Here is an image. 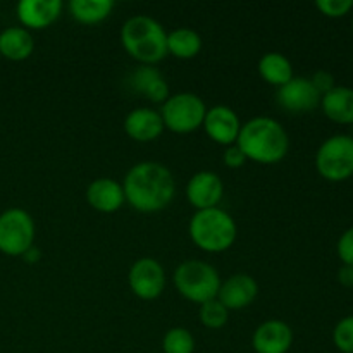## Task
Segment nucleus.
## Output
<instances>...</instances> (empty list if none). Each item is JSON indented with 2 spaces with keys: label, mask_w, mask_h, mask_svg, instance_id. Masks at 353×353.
<instances>
[{
  "label": "nucleus",
  "mask_w": 353,
  "mask_h": 353,
  "mask_svg": "<svg viewBox=\"0 0 353 353\" xmlns=\"http://www.w3.org/2000/svg\"><path fill=\"white\" fill-rule=\"evenodd\" d=\"M124 199L134 210L155 214L171 203L176 193L172 172L161 162L145 161L134 164L123 181Z\"/></svg>",
  "instance_id": "f257e3e1"
},
{
  "label": "nucleus",
  "mask_w": 353,
  "mask_h": 353,
  "mask_svg": "<svg viewBox=\"0 0 353 353\" xmlns=\"http://www.w3.org/2000/svg\"><path fill=\"white\" fill-rule=\"evenodd\" d=\"M236 145L247 161L257 164H278L288 155L290 138L283 124L268 116H259L241 124Z\"/></svg>",
  "instance_id": "f03ea898"
},
{
  "label": "nucleus",
  "mask_w": 353,
  "mask_h": 353,
  "mask_svg": "<svg viewBox=\"0 0 353 353\" xmlns=\"http://www.w3.org/2000/svg\"><path fill=\"white\" fill-rule=\"evenodd\" d=\"M121 43L141 65H155L168 57V33L154 17L133 16L121 28Z\"/></svg>",
  "instance_id": "7ed1b4c3"
},
{
  "label": "nucleus",
  "mask_w": 353,
  "mask_h": 353,
  "mask_svg": "<svg viewBox=\"0 0 353 353\" xmlns=\"http://www.w3.org/2000/svg\"><path fill=\"white\" fill-rule=\"evenodd\" d=\"M188 233L193 245L207 254H223L230 250L238 236V228L226 210H196L190 219Z\"/></svg>",
  "instance_id": "20e7f679"
},
{
  "label": "nucleus",
  "mask_w": 353,
  "mask_h": 353,
  "mask_svg": "<svg viewBox=\"0 0 353 353\" xmlns=\"http://www.w3.org/2000/svg\"><path fill=\"white\" fill-rule=\"evenodd\" d=\"M172 281L183 299L199 305L217 299L221 288V276L217 269L199 259L181 262L172 274Z\"/></svg>",
  "instance_id": "39448f33"
},
{
  "label": "nucleus",
  "mask_w": 353,
  "mask_h": 353,
  "mask_svg": "<svg viewBox=\"0 0 353 353\" xmlns=\"http://www.w3.org/2000/svg\"><path fill=\"white\" fill-rule=\"evenodd\" d=\"M159 112H161L165 130L176 134H188L202 128L207 105L195 93L179 92L169 95Z\"/></svg>",
  "instance_id": "423d86ee"
},
{
  "label": "nucleus",
  "mask_w": 353,
  "mask_h": 353,
  "mask_svg": "<svg viewBox=\"0 0 353 353\" xmlns=\"http://www.w3.org/2000/svg\"><path fill=\"white\" fill-rule=\"evenodd\" d=\"M316 169L331 183L347 181L353 176V138L334 134L323 141L316 154Z\"/></svg>",
  "instance_id": "0eeeda50"
},
{
  "label": "nucleus",
  "mask_w": 353,
  "mask_h": 353,
  "mask_svg": "<svg viewBox=\"0 0 353 353\" xmlns=\"http://www.w3.org/2000/svg\"><path fill=\"white\" fill-rule=\"evenodd\" d=\"M34 241L33 217L23 209L6 210L0 214V252L9 257H23Z\"/></svg>",
  "instance_id": "6e6552de"
},
{
  "label": "nucleus",
  "mask_w": 353,
  "mask_h": 353,
  "mask_svg": "<svg viewBox=\"0 0 353 353\" xmlns=\"http://www.w3.org/2000/svg\"><path fill=\"white\" fill-rule=\"evenodd\" d=\"M128 285L134 296L140 300H155L164 293L165 271L159 261L141 257L134 262L128 272Z\"/></svg>",
  "instance_id": "1a4fd4ad"
},
{
  "label": "nucleus",
  "mask_w": 353,
  "mask_h": 353,
  "mask_svg": "<svg viewBox=\"0 0 353 353\" xmlns=\"http://www.w3.org/2000/svg\"><path fill=\"white\" fill-rule=\"evenodd\" d=\"M276 100H278L279 107L288 112L307 114L321 105V93L314 88L310 78L293 76L286 85L278 88Z\"/></svg>",
  "instance_id": "9d476101"
},
{
  "label": "nucleus",
  "mask_w": 353,
  "mask_h": 353,
  "mask_svg": "<svg viewBox=\"0 0 353 353\" xmlns=\"http://www.w3.org/2000/svg\"><path fill=\"white\" fill-rule=\"evenodd\" d=\"M203 130L207 137L217 145L230 147L238 140L241 130V121L238 114L228 105H214L207 109L205 119H203Z\"/></svg>",
  "instance_id": "9b49d317"
},
{
  "label": "nucleus",
  "mask_w": 353,
  "mask_h": 353,
  "mask_svg": "<svg viewBox=\"0 0 353 353\" xmlns=\"http://www.w3.org/2000/svg\"><path fill=\"white\" fill-rule=\"evenodd\" d=\"M224 196V185L219 174L212 171H200L192 176L186 185V199L195 210L216 209Z\"/></svg>",
  "instance_id": "f8f14e48"
},
{
  "label": "nucleus",
  "mask_w": 353,
  "mask_h": 353,
  "mask_svg": "<svg viewBox=\"0 0 353 353\" xmlns=\"http://www.w3.org/2000/svg\"><path fill=\"white\" fill-rule=\"evenodd\" d=\"M259 295V283L250 274L238 272L230 276L226 281H221L217 300L226 307L228 310H241L255 302Z\"/></svg>",
  "instance_id": "ddd939ff"
},
{
  "label": "nucleus",
  "mask_w": 353,
  "mask_h": 353,
  "mask_svg": "<svg viewBox=\"0 0 353 353\" xmlns=\"http://www.w3.org/2000/svg\"><path fill=\"white\" fill-rule=\"evenodd\" d=\"M292 345V327L279 319L265 321L252 334V348L255 353H288Z\"/></svg>",
  "instance_id": "4468645a"
},
{
  "label": "nucleus",
  "mask_w": 353,
  "mask_h": 353,
  "mask_svg": "<svg viewBox=\"0 0 353 353\" xmlns=\"http://www.w3.org/2000/svg\"><path fill=\"white\" fill-rule=\"evenodd\" d=\"M62 7L61 0H21L16 12L24 30H45L59 19Z\"/></svg>",
  "instance_id": "2eb2a0df"
},
{
  "label": "nucleus",
  "mask_w": 353,
  "mask_h": 353,
  "mask_svg": "<svg viewBox=\"0 0 353 353\" xmlns=\"http://www.w3.org/2000/svg\"><path fill=\"white\" fill-rule=\"evenodd\" d=\"M164 123H162L161 112L150 107H138L131 110L124 119V131L128 137L140 143L155 141L164 133Z\"/></svg>",
  "instance_id": "dca6fc26"
},
{
  "label": "nucleus",
  "mask_w": 353,
  "mask_h": 353,
  "mask_svg": "<svg viewBox=\"0 0 353 353\" xmlns=\"http://www.w3.org/2000/svg\"><path fill=\"white\" fill-rule=\"evenodd\" d=\"M86 202L97 212H117L124 205V202H126L123 185L112 178L95 179L86 188Z\"/></svg>",
  "instance_id": "f3484780"
},
{
  "label": "nucleus",
  "mask_w": 353,
  "mask_h": 353,
  "mask_svg": "<svg viewBox=\"0 0 353 353\" xmlns=\"http://www.w3.org/2000/svg\"><path fill=\"white\" fill-rule=\"evenodd\" d=\"M128 83H130L133 92H137L138 95L145 97V99L154 103H164L171 95L168 81L155 65L140 64L131 72Z\"/></svg>",
  "instance_id": "a211bd4d"
},
{
  "label": "nucleus",
  "mask_w": 353,
  "mask_h": 353,
  "mask_svg": "<svg viewBox=\"0 0 353 353\" xmlns=\"http://www.w3.org/2000/svg\"><path fill=\"white\" fill-rule=\"evenodd\" d=\"M321 109L333 123L353 126V90L348 86H334L321 97Z\"/></svg>",
  "instance_id": "6ab92c4d"
},
{
  "label": "nucleus",
  "mask_w": 353,
  "mask_h": 353,
  "mask_svg": "<svg viewBox=\"0 0 353 353\" xmlns=\"http://www.w3.org/2000/svg\"><path fill=\"white\" fill-rule=\"evenodd\" d=\"M34 50L33 37L23 26L7 28L0 33V55L9 61H26Z\"/></svg>",
  "instance_id": "aec40b11"
},
{
  "label": "nucleus",
  "mask_w": 353,
  "mask_h": 353,
  "mask_svg": "<svg viewBox=\"0 0 353 353\" xmlns=\"http://www.w3.org/2000/svg\"><path fill=\"white\" fill-rule=\"evenodd\" d=\"M259 74L268 85L281 88L293 78V65L281 52H268L259 61Z\"/></svg>",
  "instance_id": "412c9836"
},
{
  "label": "nucleus",
  "mask_w": 353,
  "mask_h": 353,
  "mask_svg": "<svg viewBox=\"0 0 353 353\" xmlns=\"http://www.w3.org/2000/svg\"><path fill=\"white\" fill-rule=\"evenodd\" d=\"M202 50V37L192 28H176L174 31L168 33V54L174 57L193 59Z\"/></svg>",
  "instance_id": "4be33fe9"
},
{
  "label": "nucleus",
  "mask_w": 353,
  "mask_h": 353,
  "mask_svg": "<svg viewBox=\"0 0 353 353\" xmlns=\"http://www.w3.org/2000/svg\"><path fill=\"white\" fill-rule=\"evenodd\" d=\"M112 0H71L69 12L72 19L81 24H99L110 16Z\"/></svg>",
  "instance_id": "5701e85b"
},
{
  "label": "nucleus",
  "mask_w": 353,
  "mask_h": 353,
  "mask_svg": "<svg viewBox=\"0 0 353 353\" xmlns=\"http://www.w3.org/2000/svg\"><path fill=\"white\" fill-rule=\"evenodd\" d=\"M161 353H195V338L186 327H171L162 338Z\"/></svg>",
  "instance_id": "b1692460"
},
{
  "label": "nucleus",
  "mask_w": 353,
  "mask_h": 353,
  "mask_svg": "<svg viewBox=\"0 0 353 353\" xmlns=\"http://www.w3.org/2000/svg\"><path fill=\"white\" fill-rule=\"evenodd\" d=\"M199 319L202 323V326L207 327V330H223L228 324V319H230V310L217 299L209 300V302L200 305Z\"/></svg>",
  "instance_id": "393cba45"
},
{
  "label": "nucleus",
  "mask_w": 353,
  "mask_h": 353,
  "mask_svg": "<svg viewBox=\"0 0 353 353\" xmlns=\"http://www.w3.org/2000/svg\"><path fill=\"white\" fill-rule=\"evenodd\" d=\"M333 343L341 353H353V316L343 317L334 326Z\"/></svg>",
  "instance_id": "a878e982"
},
{
  "label": "nucleus",
  "mask_w": 353,
  "mask_h": 353,
  "mask_svg": "<svg viewBox=\"0 0 353 353\" xmlns=\"http://www.w3.org/2000/svg\"><path fill=\"white\" fill-rule=\"evenodd\" d=\"M316 7L326 17H345L353 10V0H317Z\"/></svg>",
  "instance_id": "bb28decb"
},
{
  "label": "nucleus",
  "mask_w": 353,
  "mask_h": 353,
  "mask_svg": "<svg viewBox=\"0 0 353 353\" xmlns=\"http://www.w3.org/2000/svg\"><path fill=\"white\" fill-rule=\"evenodd\" d=\"M336 254L345 265L353 268V226L348 228L340 236L336 245Z\"/></svg>",
  "instance_id": "cd10ccee"
},
{
  "label": "nucleus",
  "mask_w": 353,
  "mask_h": 353,
  "mask_svg": "<svg viewBox=\"0 0 353 353\" xmlns=\"http://www.w3.org/2000/svg\"><path fill=\"white\" fill-rule=\"evenodd\" d=\"M223 162H224V165H226V168L240 169V168H243L245 162H247V157H245L243 152L240 150V147L234 143V145H230V147L224 148Z\"/></svg>",
  "instance_id": "c85d7f7f"
},
{
  "label": "nucleus",
  "mask_w": 353,
  "mask_h": 353,
  "mask_svg": "<svg viewBox=\"0 0 353 353\" xmlns=\"http://www.w3.org/2000/svg\"><path fill=\"white\" fill-rule=\"evenodd\" d=\"M310 81H312L314 88H316L317 92L321 93V97H323L324 93L331 92V90L336 86V85H334V76L331 74L330 71H324V69L314 72V76L310 78Z\"/></svg>",
  "instance_id": "c756f323"
},
{
  "label": "nucleus",
  "mask_w": 353,
  "mask_h": 353,
  "mask_svg": "<svg viewBox=\"0 0 353 353\" xmlns=\"http://www.w3.org/2000/svg\"><path fill=\"white\" fill-rule=\"evenodd\" d=\"M338 281L345 286V288H353V268L352 265H341L338 271Z\"/></svg>",
  "instance_id": "7c9ffc66"
},
{
  "label": "nucleus",
  "mask_w": 353,
  "mask_h": 353,
  "mask_svg": "<svg viewBox=\"0 0 353 353\" xmlns=\"http://www.w3.org/2000/svg\"><path fill=\"white\" fill-rule=\"evenodd\" d=\"M23 257L26 259L30 264H33V262H37V259H40V252H37V248L33 247V248H30V250H28Z\"/></svg>",
  "instance_id": "2f4dec72"
},
{
  "label": "nucleus",
  "mask_w": 353,
  "mask_h": 353,
  "mask_svg": "<svg viewBox=\"0 0 353 353\" xmlns=\"http://www.w3.org/2000/svg\"><path fill=\"white\" fill-rule=\"evenodd\" d=\"M352 31H353V17H352Z\"/></svg>",
  "instance_id": "473e14b6"
},
{
  "label": "nucleus",
  "mask_w": 353,
  "mask_h": 353,
  "mask_svg": "<svg viewBox=\"0 0 353 353\" xmlns=\"http://www.w3.org/2000/svg\"><path fill=\"white\" fill-rule=\"evenodd\" d=\"M148 353H161V352H148Z\"/></svg>",
  "instance_id": "72a5a7b5"
},
{
  "label": "nucleus",
  "mask_w": 353,
  "mask_h": 353,
  "mask_svg": "<svg viewBox=\"0 0 353 353\" xmlns=\"http://www.w3.org/2000/svg\"><path fill=\"white\" fill-rule=\"evenodd\" d=\"M0 59H2V55H0Z\"/></svg>",
  "instance_id": "f704fd0d"
},
{
  "label": "nucleus",
  "mask_w": 353,
  "mask_h": 353,
  "mask_svg": "<svg viewBox=\"0 0 353 353\" xmlns=\"http://www.w3.org/2000/svg\"><path fill=\"white\" fill-rule=\"evenodd\" d=\"M352 138H353V133H352Z\"/></svg>",
  "instance_id": "c9c22d12"
}]
</instances>
